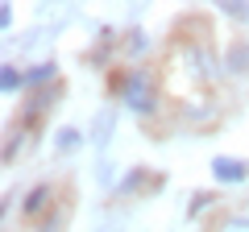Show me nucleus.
Returning <instances> with one entry per match:
<instances>
[{
    "instance_id": "nucleus-1",
    "label": "nucleus",
    "mask_w": 249,
    "mask_h": 232,
    "mask_svg": "<svg viewBox=\"0 0 249 232\" xmlns=\"http://www.w3.org/2000/svg\"><path fill=\"white\" fill-rule=\"evenodd\" d=\"M116 96H121V104L133 108V112H154V83H150V71H145V66H137V71L121 75Z\"/></svg>"
},
{
    "instance_id": "nucleus-2",
    "label": "nucleus",
    "mask_w": 249,
    "mask_h": 232,
    "mask_svg": "<svg viewBox=\"0 0 249 232\" xmlns=\"http://www.w3.org/2000/svg\"><path fill=\"white\" fill-rule=\"evenodd\" d=\"M212 179L216 182H245L249 179V162H241V158H229V153H220V158H212Z\"/></svg>"
},
{
    "instance_id": "nucleus-3",
    "label": "nucleus",
    "mask_w": 249,
    "mask_h": 232,
    "mask_svg": "<svg viewBox=\"0 0 249 232\" xmlns=\"http://www.w3.org/2000/svg\"><path fill=\"white\" fill-rule=\"evenodd\" d=\"M50 199H54L50 182H37V187L29 191V195H25V215H42L46 207H50Z\"/></svg>"
},
{
    "instance_id": "nucleus-4",
    "label": "nucleus",
    "mask_w": 249,
    "mask_h": 232,
    "mask_svg": "<svg viewBox=\"0 0 249 232\" xmlns=\"http://www.w3.org/2000/svg\"><path fill=\"white\" fill-rule=\"evenodd\" d=\"M0 87H4V96H13V91L29 87V75H21L13 63H4V66H0Z\"/></svg>"
},
{
    "instance_id": "nucleus-5",
    "label": "nucleus",
    "mask_w": 249,
    "mask_h": 232,
    "mask_svg": "<svg viewBox=\"0 0 249 232\" xmlns=\"http://www.w3.org/2000/svg\"><path fill=\"white\" fill-rule=\"evenodd\" d=\"M79 141H83V137H79V129H58V133H54V145H58L62 153H67V149H75Z\"/></svg>"
},
{
    "instance_id": "nucleus-6",
    "label": "nucleus",
    "mask_w": 249,
    "mask_h": 232,
    "mask_svg": "<svg viewBox=\"0 0 249 232\" xmlns=\"http://www.w3.org/2000/svg\"><path fill=\"white\" fill-rule=\"evenodd\" d=\"M54 71H58L54 63H42V66H34V71H29V83H46V79H54Z\"/></svg>"
},
{
    "instance_id": "nucleus-7",
    "label": "nucleus",
    "mask_w": 249,
    "mask_h": 232,
    "mask_svg": "<svg viewBox=\"0 0 249 232\" xmlns=\"http://www.w3.org/2000/svg\"><path fill=\"white\" fill-rule=\"evenodd\" d=\"M245 63H249V50H245V46H237V50H232V63H229V66H232V71H241Z\"/></svg>"
},
{
    "instance_id": "nucleus-8",
    "label": "nucleus",
    "mask_w": 249,
    "mask_h": 232,
    "mask_svg": "<svg viewBox=\"0 0 249 232\" xmlns=\"http://www.w3.org/2000/svg\"><path fill=\"white\" fill-rule=\"evenodd\" d=\"M204 207H208V195H196V199H191V215H199Z\"/></svg>"
},
{
    "instance_id": "nucleus-9",
    "label": "nucleus",
    "mask_w": 249,
    "mask_h": 232,
    "mask_svg": "<svg viewBox=\"0 0 249 232\" xmlns=\"http://www.w3.org/2000/svg\"><path fill=\"white\" fill-rule=\"evenodd\" d=\"M0 25H4V29L13 25V9H9V4H0Z\"/></svg>"
},
{
    "instance_id": "nucleus-10",
    "label": "nucleus",
    "mask_w": 249,
    "mask_h": 232,
    "mask_svg": "<svg viewBox=\"0 0 249 232\" xmlns=\"http://www.w3.org/2000/svg\"><path fill=\"white\" fill-rule=\"evenodd\" d=\"M42 232H58V228H54V224H46V228H42Z\"/></svg>"
}]
</instances>
